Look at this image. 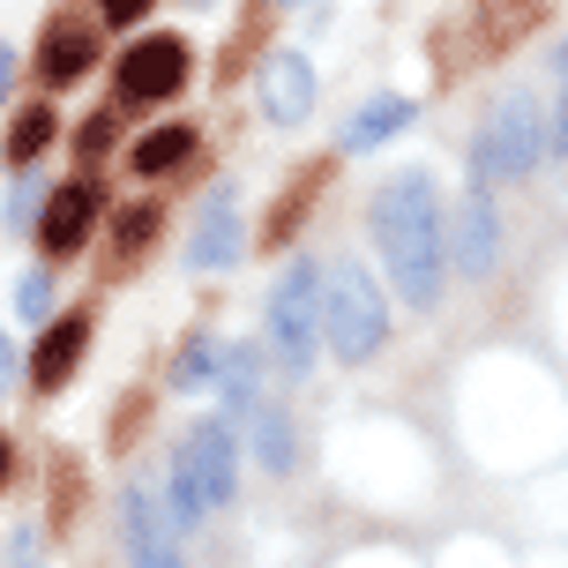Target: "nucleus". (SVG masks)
I'll use <instances>...</instances> for the list:
<instances>
[{"mask_svg":"<svg viewBox=\"0 0 568 568\" xmlns=\"http://www.w3.org/2000/svg\"><path fill=\"white\" fill-rule=\"evenodd\" d=\"M389 337V300H382V277L359 270V262H337L329 277V314H322V344L337 352L344 367H367Z\"/></svg>","mask_w":568,"mask_h":568,"instance_id":"20e7f679","label":"nucleus"},{"mask_svg":"<svg viewBox=\"0 0 568 568\" xmlns=\"http://www.w3.org/2000/svg\"><path fill=\"white\" fill-rule=\"evenodd\" d=\"M322 314H329V284L314 262H292L270 292V359L284 374H307L322 352Z\"/></svg>","mask_w":568,"mask_h":568,"instance_id":"39448f33","label":"nucleus"},{"mask_svg":"<svg viewBox=\"0 0 568 568\" xmlns=\"http://www.w3.org/2000/svg\"><path fill=\"white\" fill-rule=\"evenodd\" d=\"M120 509H128V561H135V568H187V561H180V546H172L180 531L158 524V494H150V486H128Z\"/></svg>","mask_w":568,"mask_h":568,"instance_id":"9b49d317","label":"nucleus"},{"mask_svg":"<svg viewBox=\"0 0 568 568\" xmlns=\"http://www.w3.org/2000/svg\"><path fill=\"white\" fill-rule=\"evenodd\" d=\"M255 464L270 471V479L300 471V426L284 419L277 404H262V412H255Z\"/></svg>","mask_w":568,"mask_h":568,"instance_id":"2eb2a0df","label":"nucleus"},{"mask_svg":"<svg viewBox=\"0 0 568 568\" xmlns=\"http://www.w3.org/2000/svg\"><path fill=\"white\" fill-rule=\"evenodd\" d=\"M8 68H16V60H8V45H0V98H8Z\"/></svg>","mask_w":568,"mask_h":568,"instance_id":"c85d7f7f","label":"nucleus"},{"mask_svg":"<svg viewBox=\"0 0 568 568\" xmlns=\"http://www.w3.org/2000/svg\"><path fill=\"white\" fill-rule=\"evenodd\" d=\"M16 382V352H8V337H0V389Z\"/></svg>","mask_w":568,"mask_h":568,"instance_id":"cd10ccee","label":"nucleus"},{"mask_svg":"<svg viewBox=\"0 0 568 568\" xmlns=\"http://www.w3.org/2000/svg\"><path fill=\"white\" fill-rule=\"evenodd\" d=\"M90 60H98V30H53L45 38V53H38V83H53V90H68V83H83L90 75Z\"/></svg>","mask_w":568,"mask_h":568,"instance_id":"4468645a","label":"nucleus"},{"mask_svg":"<svg viewBox=\"0 0 568 568\" xmlns=\"http://www.w3.org/2000/svg\"><path fill=\"white\" fill-rule=\"evenodd\" d=\"M195 158V128H150V135L135 142V158L128 165L142 172V180H158V172H180Z\"/></svg>","mask_w":568,"mask_h":568,"instance_id":"dca6fc26","label":"nucleus"},{"mask_svg":"<svg viewBox=\"0 0 568 568\" xmlns=\"http://www.w3.org/2000/svg\"><path fill=\"white\" fill-rule=\"evenodd\" d=\"M240 247H247V232H240L232 187H217V195H210V210H202V225H195V240H187V270H232V262H240Z\"/></svg>","mask_w":568,"mask_h":568,"instance_id":"f8f14e48","label":"nucleus"},{"mask_svg":"<svg viewBox=\"0 0 568 568\" xmlns=\"http://www.w3.org/2000/svg\"><path fill=\"white\" fill-rule=\"evenodd\" d=\"M158 225H165V210L158 202H135V210H120V225H113V255L120 262H135L150 240H158Z\"/></svg>","mask_w":568,"mask_h":568,"instance_id":"aec40b11","label":"nucleus"},{"mask_svg":"<svg viewBox=\"0 0 568 568\" xmlns=\"http://www.w3.org/2000/svg\"><path fill=\"white\" fill-rule=\"evenodd\" d=\"M98 16H105L113 30H128V23H142V16H150V0H98Z\"/></svg>","mask_w":568,"mask_h":568,"instance_id":"b1692460","label":"nucleus"},{"mask_svg":"<svg viewBox=\"0 0 568 568\" xmlns=\"http://www.w3.org/2000/svg\"><path fill=\"white\" fill-rule=\"evenodd\" d=\"M8 568H38V531H16L8 539Z\"/></svg>","mask_w":568,"mask_h":568,"instance_id":"a878e982","label":"nucleus"},{"mask_svg":"<svg viewBox=\"0 0 568 568\" xmlns=\"http://www.w3.org/2000/svg\"><path fill=\"white\" fill-rule=\"evenodd\" d=\"M217 367H225V344H217V337H195L187 352H180V367H172V382H180V389H195V382H210Z\"/></svg>","mask_w":568,"mask_h":568,"instance_id":"412c9836","label":"nucleus"},{"mask_svg":"<svg viewBox=\"0 0 568 568\" xmlns=\"http://www.w3.org/2000/svg\"><path fill=\"white\" fill-rule=\"evenodd\" d=\"M314 113V68L300 53H270L262 60V120L270 128H300Z\"/></svg>","mask_w":568,"mask_h":568,"instance_id":"1a4fd4ad","label":"nucleus"},{"mask_svg":"<svg viewBox=\"0 0 568 568\" xmlns=\"http://www.w3.org/2000/svg\"><path fill=\"white\" fill-rule=\"evenodd\" d=\"M374 247H382V270L397 277V292L412 307H434L442 300V277H449V217H442V195H434L426 172H397L374 195Z\"/></svg>","mask_w":568,"mask_h":568,"instance_id":"f257e3e1","label":"nucleus"},{"mask_svg":"<svg viewBox=\"0 0 568 568\" xmlns=\"http://www.w3.org/2000/svg\"><path fill=\"white\" fill-rule=\"evenodd\" d=\"M75 150H83V158H105V150H113V120L105 113L83 120V128H75Z\"/></svg>","mask_w":568,"mask_h":568,"instance_id":"5701e85b","label":"nucleus"},{"mask_svg":"<svg viewBox=\"0 0 568 568\" xmlns=\"http://www.w3.org/2000/svg\"><path fill=\"white\" fill-rule=\"evenodd\" d=\"M322 180H329V158H322V165H307V172H300V180H292V187L277 195V210H270V225H262V240H270V247L300 232V217H307V202L322 195Z\"/></svg>","mask_w":568,"mask_h":568,"instance_id":"f3484780","label":"nucleus"},{"mask_svg":"<svg viewBox=\"0 0 568 568\" xmlns=\"http://www.w3.org/2000/svg\"><path fill=\"white\" fill-rule=\"evenodd\" d=\"M83 344H90V307L45 322V329H38V352H30V389H38V397L68 389V374L83 367Z\"/></svg>","mask_w":568,"mask_h":568,"instance_id":"0eeeda50","label":"nucleus"},{"mask_svg":"<svg viewBox=\"0 0 568 568\" xmlns=\"http://www.w3.org/2000/svg\"><path fill=\"white\" fill-rule=\"evenodd\" d=\"M53 135H60V120H53V105L38 98V105H23V113H16V128H8V150H0V158H8V165H30V158H38Z\"/></svg>","mask_w":568,"mask_h":568,"instance_id":"6ab92c4d","label":"nucleus"},{"mask_svg":"<svg viewBox=\"0 0 568 568\" xmlns=\"http://www.w3.org/2000/svg\"><path fill=\"white\" fill-rule=\"evenodd\" d=\"M90 225H98V187H90V180L53 187L45 210H38V240H45V255H83Z\"/></svg>","mask_w":568,"mask_h":568,"instance_id":"6e6552de","label":"nucleus"},{"mask_svg":"<svg viewBox=\"0 0 568 568\" xmlns=\"http://www.w3.org/2000/svg\"><path fill=\"white\" fill-rule=\"evenodd\" d=\"M180 83H187V38H142V45H128V60H120V105H158V98H180Z\"/></svg>","mask_w":568,"mask_h":568,"instance_id":"423d86ee","label":"nucleus"},{"mask_svg":"<svg viewBox=\"0 0 568 568\" xmlns=\"http://www.w3.org/2000/svg\"><path fill=\"white\" fill-rule=\"evenodd\" d=\"M554 150L568 158V90H561V120H554Z\"/></svg>","mask_w":568,"mask_h":568,"instance_id":"bb28decb","label":"nucleus"},{"mask_svg":"<svg viewBox=\"0 0 568 568\" xmlns=\"http://www.w3.org/2000/svg\"><path fill=\"white\" fill-rule=\"evenodd\" d=\"M240 494V434L232 419H195L187 426V442L172 456V479H165V524L172 531H195L202 516H217Z\"/></svg>","mask_w":568,"mask_h":568,"instance_id":"f03ea898","label":"nucleus"},{"mask_svg":"<svg viewBox=\"0 0 568 568\" xmlns=\"http://www.w3.org/2000/svg\"><path fill=\"white\" fill-rule=\"evenodd\" d=\"M16 314H23V322H45V314H53V277H45V270H30V277L16 284Z\"/></svg>","mask_w":568,"mask_h":568,"instance_id":"4be33fe9","label":"nucleus"},{"mask_svg":"<svg viewBox=\"0 0 568 568\" xmlns=\"http://www.w3.org/2000/svg\"><path fill=\"white\" fill-rule=\"evenodd\" d=\"M494 247H501V217H494V195H486V180H471V195L456 210V277H486L494 270Z\"/></svg>","mask_w":568,"mask_h":568,"instance_id":"9d476101","label":"nucleus"},{"mask_svg":"<svg viewBox=\"0 0 568 568\" xmlns=\"http://www.w3.org/2000/svg\"><path fill=\"white\" fill-rule=\"evenodd\" d=\"M539 158H554V135H546V113H539V98H501L494 113H486L479 142H471V180H531L539 172Z\"/></svg>","mask_w":568,"mask_h":568,"instance_id":"7ed1b4c3","label":"nucleus"},{"mask_svg":"<svg viewBox=\"0 0 568 568\" xmlns=\"http://www.w3.org/2000/svg\"><path fill=\"white\" fill-rule=\"evenodd\" d=\"M0 479H8V442H0Z\"/></svg>","mask_w":568,"mask_h":568,"instance_id":"c756f323","label":"nucleus"},{"mask_svg":"<svg viewBox=\"0 0 568 568\" xmlns=\"http://www.w3.org/2000/svg\"><path fill=\"white\" fill-rule=\"evenodd\" d=\"M217 374H225V382H217V419H255L262 412V389H255L262 382V352L255 344H232Z\"/></svg>","mask_w":568,"mask_h":568,"instance_id":"ddd939ff","label":"nucleus"},{"mask_svg":"<svg viewBox=\"0 0 568 568\" xmlns=\"http://www.w3.org/2000/svg\"><path fill=\"white\" fill-rule=\"evenodd\" d=\"M412 98H374L367 113H352V128H344V150H374V142H389L397 128H412Z\"/></svg>","mask_w":568,"mask_h":568,"instance_id":"a211bd4d","label":"nucleus"},{"mask_svg":"<svg viewBox=\"0 0 568 568\" xmlns=\"http://www.w3.org/2000/svg\"><path fill=\"white\" fill-rule=\"evenodd\" d=\"M38 210H45V202H38V187H16V195H8V225H38Z\"/></svg>","mask_w":568,"mask_h":568,"instance_id":"393cba45","label":"nucleus"}]
</instances>
